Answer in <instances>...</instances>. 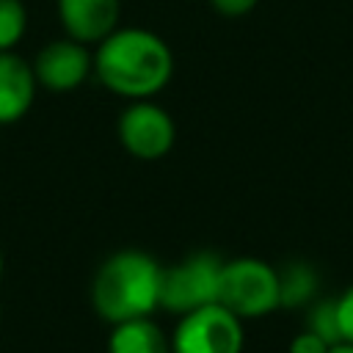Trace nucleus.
Here are the masks:
<instances>
[{
  "label": "nucleus",
  "mask_w": 353,
  "mask_h": 353,
  "mask_svg": "<svg viewBox=\"0 0 353 353\" xmlns=\"http://www.w3.org/2000/svg\"><path fill=\"white\" fill-rule=\"evenodd\" d=\"M97 80L127 99H149L160 94L174 74L171 47L146 28H116L97 44Z\"/></svg>",
  "instance_id": "f257e3e1"
},
{
  "label": "nucleus",
  "mask_w": 353,
  "mask_h": 353,
  "mask_svg": "<svg viewBox=\"0 0 353 353\" xmlns=\"http://www.w3.org/2000/svg\"><path fill=\"white\" fill-rule=\"evenodd\" d=\"M163 265L138 248L110 254L94 273L91 303L94 312L116 325L135 317H149L160 306Z\"/></svg>",
  "instance_id": "f03ea898"
},
{
  "label": "nucleus",
  "mask_w": 353,
  "mask_h": 353,
  "mask_svg": "<svg viewBox=\"0 0 353 353\" xmlns=\"http://www.w3.org/2000/svg\"><path fill=\"white\" fill-rule=\"evenodd\" d=\"M218 303L240 320L273 312L276 306H281L279 270L254 256H237L223 262L218 281Z\"/></svg>",
  "instance_id": "7ed1b4c3"
},
{
  "label": "nucleus",
  "mask_w": 353,
  "mask_h": 353,
  "mask_svg": "<svg viewBox=\"0 0 353 353\" xmlns=\"http://www.w3.org/2000/svg\"><path fill=\"white\" fill-rule=\"evenodd\" d=\"M221 268L223 259L212 251H196L176 265L163 268L160 309L174 314H188L199 306L218 303Z\"/></svg>",
  "instance_id": "20e7f679"
},
{
  "label": "nucleus",
  "mask_w": 353,
  "mask_h": 353,
  "mask_svg": "<svg viewBox=\"0 0 353 353\" xmlns=\"http://www.w3.org/2000/svg\"><path fill=\"white\" fill-rule=\"evenodd\" d=\"M243 320L221 303L179 314L171 336V353H243Z\"/></svg>",
  "instance_id": "39448f33"
},
{
  "label": "nucleus",
  "mask_w": 353,
  "mask_h": 353,
  "mask_svg": "<svg viewBox=\"0 0 353 353\" xmlns=\"http://www.w3.org/2000/svg\"><path fill=\"white\" fill-rule=\"evenodd\" d=\"M119 141L138 160H160L176 141L174 119L149 99H132L119 116Z\"/></svg>",
  "instance_id": "423d86ee"
},
{
  "label": "nucleus",
  "mask_w": 353,
  "mask_h": 353,
  "mask_svg": "<svg viewBox=\"0 0 353 353\" xmlns=\"http://www.w3.org/2000/svg\"><path fill=\"white\" fill-rule=\"evenodd\" d=\"M30 66L39 85L63 94L83 85L85 77L94 72V52H88V44L66 36L44 44Z\"/></svg>",
  "instance_id": "0eeeda50"
},
{
  "label": "nucleus",
  "mask_w": 353,
  "mask_h": 353,
  "mask_svg": "<svg viewBox=\"0 0 353 353\" xmlns=\"http://www.w3.org/2000/svg\"><path fill=\"white\" fill-rule=\"evenodd\" d=\"M55 8L66 36L83 44H99L121 17V0H55Z\"/></svg>",
  "instance_id": "6e6552de"
},
{
  "label": "nucleus",
  "mask_w": 353,
  "mask_h": 353,
  "mask_svg": "<svg viewBox=\"0 0 353 353\" xmlns=\"http://www.w3.org/2000/svg\"><path fill=\"white\" fill-rule=\"evenodd\" d=\"M36 88L33 66L14 50L0 52V124L19 121L30 110Z\"/></svg>",
  "instance_id": "1a4fd4ad"
},
{
  "label": "nucleus",
  "mask_w": 353,
  "mask_h": 353,
  "mask_svg": "<svg viewBox=\"0 0 353 353\" xmlns=\"http://www.w3.org/2000/svg\"><path fill=\"white\" fill-rule=\"evenodd\" d=\"M108 353H171V339L149 317L116 323L108 336Z\"/></svg>",
  "instance_id": "9d476101"
},
{
  "label": "nucleus",
  "mask_w": 353,
  "mask_h": 353,
  "mask_svg": "<svg viewBox=\"0 0 353 353\" xmlns=\"http://www.w3.org/2000/svg\"><path fill=\"white\" fill-rule=\"evenodd\" d=\"M317 292V273L306 262H287L279 270V298L281 306H303Z\"/></svg>",
  "instance_id": "9b49d317"
},
{
  "label": "nucleus",
  "mask_w": 353,
  "mask_h": 353,
  "mask_svg": "<svg viewBox=\"0 0 353 353\" xmlns=\"http://www.w3.org/2000/svg\"><path fill=\"white\" fill-rule=\"evenodd\" d=\"M28 28V8L22 0H0V52L14 50Z\"/></svg>",
  "instance_id": "f8f14e48"
},
{
  "label": "nucleus",
  "mask_w": 353,
  "mask_h": 353,
  "mask_svg": "<svg viewBox=\"0 0 353 353\" xmlns=\"http://www.w3.org/2000/svg\"><path fill=\"white\" fill-rule=\"evenodd\" d=\"M306 328L314 331L317 336H323L328 345H339L342 334H339V320H336V298L334 301H317L309 312Z\"/></svg>",
  "instance_id": "ddd939ff"
},
{
  "label": "nucleus",
  "mask_w": 353,
  "mask_h": 353,
  "mask_svg": "<svg viewBox=\"0 0 353 353\" xmlns=\"http://www.w3.org/2000/svg\"><path fill=\"white\" fill-rule=\"evenodd\" d=\"M336 320H339L342 342H350L353 345V287H347L336 298Z\"/></svg>",
  "instance_id": "4468645a"
},
{
  "label": "nucleus",
  "mask_w": 353,
  "mask_h": 353,
  "mask_svg": "<svg viewBox=\"0 0 353 353\" xmlns=\"http://www.w3.org/2000/svg\"><path fill=\"white\" fill-rule=\"evenodd\" d=\"M331 347L334 345H328L323 336H317L309 328H303L301 334H295L292 342H290V353H328Z\"/></svg>",
  "instance_id": "2eb2a0df"
},
{
  "label": "nucleus",
  "mask_w": 353,
  "mask_h": 353,
  "mask_svg": "<svg viewBox=\"0 0 353 353\" xmlns=\"http://www.w3.org/2000/svg\"><path fill=\"white\" fill-rule=\"evenodd\" d=\"M221 17H245L259 0H210Z\"/></svg>",
  "instance_id": "dca6fc26"
},
{
  "label": "nucleus",
  "mask_w": 353,
  "mask_h": 353,
  "mask_svg": "<svg viewBox=\"0 0 353 353\" xmlns=\"http://www.w3.org/2000/svg\"><path fill=\"white\" fill-rule=\"evenodd\" d=\"M328 353H353V345H350V342H339V345H334Z\"/></svg>",
  "instance_id": "f3484780"
},
{
  "label": "nucleus",
  "mask_w": 353,
  "mask_h": 353,
  "mask_svg": "<svg viewBox=\"0 0 353 353\" xmlns=\"http://www.w3.org/2000/svg\"><path fill=\"white\" fill-rule=\"evenodd\" d=\"M0 276H3V251H0Z\"/></svg>",
  "instance_id": "a211bd4d"
}]
</instances>
